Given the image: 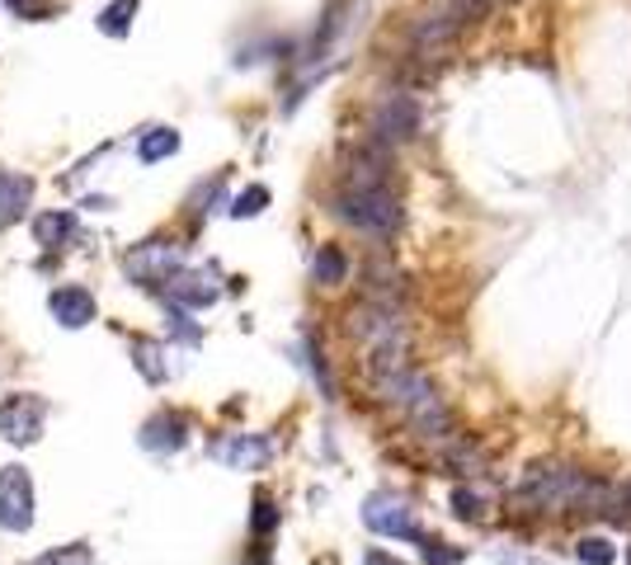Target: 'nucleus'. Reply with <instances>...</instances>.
I'll list each match as a JSON object with an SVG mask.
<instances>
[{
  "mask_svg": "<svg viewBox=\"0 0 631 565\" xmlns=\"http://www.w3.org/2000/svg\"><path fill=\"white\" fill-rule=\"evenodd\" d=\"M47 311H53L57 325L81 330V325L94 321V297H90V288H57L53 297H47Z\"/></svg>",
  "mask_w": 631,
  "mask_h": 565,
  "instance_id": "obj_10",
  "label": "nucleus"
},
{
  "mask_svg": "<svg viewBox=\"0 0 631 565\" xmlns=\"http://www.w3.org/2000/svg\"><path fill=\"white\" fill-rule=\"evenodd\" d=\"M38 565H94V561H90V546L71 542V546H57V552L38 556Z\"/></svg>",
  "mask_w": 631,
  "mask_h": 565,
  "instance_id": "obj_20",
  "label": "nucleus"
},
{
  "mask_svg": "<svg viewBox=\"0 0 631 565\" xmlns=\"http://www.w3.org/2000/svg\"><path fill=\"white\" fill-rule=\"evenodd\" d=\"M34 523V476L24 466H0V528L24 532Z\"/></svg>",
  "mask_w": 631,
  "mask_h": 565,
  "instance_id": "obj_8",
  "label": "nucleus"
},
{
  "mask_svg": "<svg viewBox=\"0 0 631 565\" xmlns=\"http://www.w3.org/2000/svg\"><path fill=\"white\" fill-rule=\"evenodd\" d=\"M420 132V104L410 94H387L382 104L372 108V137L377 147H401Z\"/></svg>",
  "mask_w": 631,
  "mask_h": 565,
  "instance_id": "obj_6",
  "label": "nucleus"
},
{
  "mask_svg": "<svg viewBox=\"0 0 631 565\" xmlns=\"http://www.w3.org/2000/svg\"><path fill=\"white\" fill-rule=\"evenodd\" d=\"M363 523H368L377 538H391V542H415L420 538L415 509H410L401 495H372L368 505H363Z\"/></svg>",
  "mask_w": 631,
  "mask_h": 565,
  "instance_id": "obj_7",
  "label": "nucleus"
},
{
  "mask_svg": "<svg viewBox=\"0 0 631 565\" xmlns=\"http://www.w3.org/2000/svg\"><path fill=\"white\" fill-rule=\"evenodd\" d=\"M349 339L368 358L372 377L387 372V368H401L410 364V330L401 321L397 307H377V302H363L354 316H349Z\"/></svg>",
  "mask_w": 631,
  "mask_h": 565,
  "instance_id": "obj_2",
  "label": "nucleus"
},
{
  "mask_svg": "<svg viewBox=\"0 0 631 565\" xmlns=\"http://www.w3.org/2000/svg\"><path fill=\"white\" fill-rule=\"evenodd\" d=\"M123 269H128L133 282H141V288H161V282L170 274H180L184 269V255H180V245L175 241H141L128 250V260H123Z\"/></svg>",
  "mask_w": 631,
  "mask_h": 565,
  "instance_id": "obj_5",
  "label": "nucleus"
},
{
  "mask_svg": "<svg viewBox=\"0 0 631 565\" xmlns=\"http://www.w3.org/2000/svg\"><path fill=\"white\" fill-rule=\"evenodd\" d=\"M627 565H631V552H627Z\"/></svg>",
  "mask_w": 631,
  "mask_h": 565,
  "instance_id": "obj_27",
  "label": "nucleus"
},
{
  "mask_svg": "<svg viewBox=\"0 0 631 565\" xmlns=\"http://www.w3.org/2000/svg\"><path fill=\"white\" fill-rule=\"evenodd\" d=\"M363 565H405V561H397L391 552H368V556H363Z\"/></svg>",
  "mask_w": 631,
  "mask_h": 565,
  "instance_id": "obj_25",
  "label": "nucleus"
},
{
  "mask_svg": "<svg viewBox=\"0 0 631 565\" xmlns=\"http://www.w3.org/2000/svg\"><path fill=\"white\" fill-rule=\"evenodd\" d=\"M213 458L236 466V471H260L264 462L274 458V443H269V438H260V434H236V438H227V443L213 448Z\"/></svg>",
  "mask_w": 631,
  "mask_h": 565,
  "instance_id": "obj_9",
  "label": "nucleus"
},
{
  "mask_svg": "<svg viewBox=\"0 0 631 565\" xmlns=\"http://www.w3.org/2000/svg\"><path fill=\"white\" fill-rule=\"evenodd\" d=\"M133 14H137V0H114V5L100 14V28H104V34H114V38H123L133 28Z\"/></svg>",
  "mask_w": 631,
  "mask_h": 565,
  "instance_id": "obj_17",
  "label": "nucleus"
},
{
  "mask_svg": "<svg viewBox=\"0 0 631 565\" xmlns=\"http://www.w3.org/2000/svg\"><path fill=\"white\" fill-rule=\"evenodd\" d=\"M34 203V180L14 175V170H0V231L14 227Z\"/></svg>",
  "mask_w": 631,
  "mask_h": 565,
  "instance_id": "obj_11",
  "label": "nucleus"
},
{
  "mask_svg": "<svg viewBox=\"0 0 631 565\" xmlns=\"http://www.w3.org/2000/svg\"><path fill=\"white\" fill-rule=\"evenodd\" d=\"M76 231H81V222H76V212H67V208H53V212L34 217V241L43 250H67L76 241Z\"/></svg>",
  "mask_w": 631,
  "mask_h": 565,
  "instance_id": "obj_13",
  "label": "nucleus"
},
{
  "mask_svg": "<svg viewBox=\"0 0 631 565\" xmlns=\"http://www.w3.org/2000/svg\"><path fill=\"white\" fill-rule=\"evenodd\" d=\"M485 505H491V499H485L481 491H467V485H462V491H452V514L467 518V523H481V518L491 514Z\"/></svg>",
  "mask_w": 631,
  "mask_h": 565,
  "instance_id": "obj_18",
  "label": "nucleus"
},
{
  "mask_svg": "<svg viewBox=\"0 0 631 565\" xmlns=\"http://www.w3.org/2000/svg\"><path fill=\"white\" fill-rule=\"evenodd\" d=\"M184 443H188L184 415H156V419H147V429H141V448H151V452H175Z\"/></svg>",
  "mask_w": 631,
  "mask_h": 565,
  "instance_id": "obj_14",
  "label": "nucleus"
},
{
  "mask_svg": "<svg viewBox=\"0 0 631 565\" xmlns=\"http://www.w3.org/2000/svg\"><path fill=\"white\" fill-rule=\"evenodd\" d=\"M175 151H180V132H175V128H147V132H141V141H137V155H141L147 165L170 161Z\"/></svg>",
  "mask_w": 631,
  "mask_h": 565,
  "instance_id": "obj_16",
  "label": "nucleus"
},
{
  "mask_svg": "<svg viewBox=\"0 0 631 565\" xmlns=\"http://www.w3.org/2000/svg\"><path fill=\"white\" fill-rule=\"evenodd\" d=\"M274 523H278V514H274V505L269 499H255V532H274Z\"/></svg>",
  "mask_w": 631,
  "mask_h": 565,
  "instance_id": "obj_24",
  "label": "nucleus"
},
{
  "mask_svg": "<svg viewBox=\"0 0 631 565\" xmlns=\"http://www.w3.org/2000/svg\"><path fill=\"white\" fill-rule=\"evenodd\" d=\"M372 387L387 405H397V411L415 424L420 438H434V443H448L452 438V411L444 405V396H438L434 382L420 368H410V364L387 368V372L372 377Z\"/></svg>",
  "mask_w": 631,
  "mask_h": 565,
  "instance_id": "obj_1",
  "label": "nucleus"
},
{
  "mask_svg": "<svg viewBox=\"0 0 631 565\" xmlns=\"http://www.w3.org/2000/svg\"><path fill=\"white\" fill-rule=\"evenodd\" d=\"M457 34H462V20H457L452 10H444V14H424L415 24V34H410V43H415V53H438V47H448Z\"/></svg>",
  "mask_w": 631,
  "mask_h": 565,
  "instance_id": "obj_12",
  "label": "nucleus"
},
{
  "mask_svg": "<svg viewBox=\"0 0 631 565\" xmlns=\"http://www.w3.org/2000/svg\"><path fill=\"white\" fill-rule=\"evenodd\" d=\"M575 561L580 565H612V561H618V552H612L604 538H580L575 542Z\"/></svg>",
  "mask_w": 631,
  "mask_h": 565,
  "instance_id": "obj_19",
  "label": "nucleus"
},
{
  "mask_svg": "<svg viewBox=\"0 0 631 565\" xmlns=\"http://www.w3.org/2000/svg\"><path fill=\"white\" fill-rule=\"evenodd\" d=\"M311 278L321 282V288H340L344 278H349V260H344L340 245H321L311 260Z\"/></svg>",
  "mask_w": 631,
  "mask_h": 565,
  "instance_id": "obj_15",
  "label": "nucleus"
},
{
  "mask_svg": "<svg viewBox=\"0 0 631 565\" xmlns=\"http://www.w3.org/2000/svg\"><path fill=\"white\" fill-rule=\"evenodd\" d=\"M467 552L462 546H448V542H424V565H462Z\"/></svg>",
  "mask_w": 631,
  "mask_h": 565,
  "instance_id": "obj_22",
  "label": "nucleus"
},
{
  "mask_svg": "<svg viewBox=\"0 0 631 565\" xmlns=\"http://www.w3.org/2000/svg\"><path fill=\"white\" fill-rule=\"evenodd\" d=\"M504 565H547V561H524V556H518V552H495Z\"/></svg>",
  "mask_w": 631,
  "mask_h": 565,
  "instance_id": "obj_26",
  "label": "nucleus"
},
{
  "mask_svg": "<svg viewBox=\"0 0 631 565\" xmlns=\"http://www.w3.org/2000/svg\"><path fill=\"white\" fill-rule=\"evenodd\" d=\"M335 217L349 222L354 231L391 235L401 227V203L387 184H344L335 194Z\"/></svg>",
  "mask_w": 631,
  "mask_h": 565,
  "instance_id": "obj_3",
  "label": "nucleus"
},
{
  "mask_svg": "<svg viewBox=\"0 0 631 565\" xmlns=\"http://www.w3.org/2000/svg\"><path fill=\"white\" fill-rule=\"evenodd\" d=\"M43 419H47V405L34 396V391H14V396L0 401V438H5L10 448L38 443Z\"/></svg>",
  "mask_w": 631,
  "mask_h": 565,
  "instance_id": "obj_4",
  "label": "nucleus"
},
{
  "mask_svg": "<svg viewBox=\"0 0 631 565\" xmlns=\"http://www.w3.org/2000/svg\"><path fill=\"white\" fill-rule=\"evenodd\" d=\"M5 5L20 14V20H43V14L57 10V0H5Z\"/></svg>",
  "mask_w": 631,
  "mask_h": 565,
  "instance_id": "obj_23",
  "label": "nucleus"
},
{
  "mask_svg": "<svg viewBox=\"0 0 631 565\" xmlns=\"http://www.w3.org/2000/svg\"><path fill=\"white\" fill-rule=\"evenodd\" d=\"M264 208H269V188H260V184H255V188H245V194L231 203V212H236V217H255V212H264Z\"/></svg>",
  "mask_w": 631,
  "mask_h": 565,
  "instance_id": "obj_21",
  "label": "nucleus"
}]
</instances>
